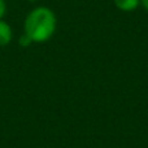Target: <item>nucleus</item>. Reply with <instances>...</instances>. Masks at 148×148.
Wrapping results in <instances>:
<instances>
[{"mask_svg": "<svg viewBox=\"0 0 148 148\" xmlns=\"http://www.w3.org/2000/svg\"><path fill=\"white\" fill-rule=\"evenodd\" d=\"M31 1H33V0H31Z\"/></svg>", "mask_w": 148, "mask_h": 148, "instance_id": "obj_7", "label": "nucleus"}, {"mask_svg": "<svg viewBox=\"0 0 148 148\" xmlns=\"http://www.w3.org/2000/svg\"><path fill=\"white\" fill-rule=\"evenodd\" d=\"M13 31L10 25L4 20H0V47H5L12 42Z\"/></svg>", "mask_w": 148, "mask_h": 148, "instance_id": "obj_2", "label": "nucleus"}, {"mask_svg": "<svg viewBox=\"0 0 148 148\" xmlns=\"http://www.w3.org/2000/svg\"><path fill=\"white\" fill-rule=\"evenodd\" d=\"M114 5L122 12H133L140 4V0H113Z\"/></svg>", "mask_w": 148, "mask_h": 148, "instance_id": "obj_3", "label": "nucleus"}, {"mask_svg": "<svg viewBox=\"0 0 148 148\" xmlns=\"http://www.w3.org/2000/svg\"><path fill=\"white\" fill-rule=\"evenodd\" d=\"M56 14L48 7H36L27 13L23 22V34L33 43L49 40L56 30Z\"/></svg>", "mask_w": 148, "mask_h": 148, "instance_id": "obj_1", "label": "nucleus"}, {"mask_svg": "<svg viewBox=\"0 0 148 148\" xmlns=\"http://www.w3.org/2000/svg\"><path fill=\"white\" fill-rule=\"evenodd\" d=\"M140 4L143 5V8L148 12V0H140Z\"/></svg>", "mask_w": 148, "mask_h": 148, "instance_id": "obj_6", "label": "nucleus"}, {"mask_svg": "<svg viewBox=\"0 0 148 148\" xmlns=\"http://www.w3.org/2000/svg\"><path fill=\"white\" fill-rule=\"evenodd\" d=\"M31 43H33V42L30 40V38H29L26 34H22V36H21L20 40H18V44L22 47H27V46H30Z\"/></svg>", "mask_w": 148, "mask_h": 148, "instance_id": "obj_4", "label": "nucleus"}, {"mask_svg": "<svg viewBox=\"0 0 148 148\" xmlns=\"http://www.w3.org/2000/svg\"><path fill=\"white\" fill-rule=\"evenodd\" d=\"M5 13H7V3L5 0H0V20H3Z\"/></svg>", "mask_w": 148, "mask_h": 148, "instance_id": "obj_5", "label": "nucleus"}]
</instances>
